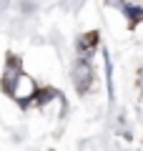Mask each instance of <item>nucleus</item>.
I'll use <instances>...</instances> for the list:
<instances>
[{
  "mask_svg": "<svg viewBox=\"0 0 143 151\" xmlns=\"http://www.w3.org/2000/svg\"><path fill=\"white\" fill-rule=\"evenodd\" d=\"M70 78H73V86H75V91H78V93H88V88L93 86V65H90V60L78 58L73 63Z\"/></svg>",
  "mask_w": 143,
  "mask_h": 151,
  "instance_id": "nucleus-1",
  "label": "nucleus"
},
{
  "mask_svg": "<svg viewBox=\"0 0 143 151\" xmlns=\"http://www.w3.org/2000/svg\"><path fill=\"white\" fill-rule=\"evenodd\" d=\"M35 91H38V86L28 78L25 73L18 78V83H15V88H13V96L18 98L20 103H28V101H33V96H35Z\"/></svg>",
  "mask_w": 143,
  "mask_h": 151,
  "instance_id": "nucleus-2",
  "label": "nucleus"
},
{
  "mask_svg": "<svg viewBox=\"0 0 143 151\" xmlns=\"http://www.w3.org/2000/svg\"><path fill=\"white\" fill-rule=\"evenodd\" d=\"M20 76H23L20 63H18L15 55H10V58H8V70H5V76H3V88H5L8 93H13V88H15V83H18Z\"/></svg>",
  "mask_w": 143,
  "mask_h": 151,
  "instance_id": "nucleus-3",
  "label": "nucleus"
},
{
  "mask_svg": "<svg viewBox=\"0 0 143 151\" xmlns=\"http://www.w3.org/2000/svg\"><path fill=\"white\" fill-rule=\"evenodd\" d=\"M95 45H98V33H85V35L78 38V53L80 58L90 60V55L95 53Z\"/></svg>",
  "mask_w": 143,
  "mask_h": 151,
  "instance_id": "nucleus-4",
  "label": "nucleus"
},
{
  "mask_svg": "<svg viewBox=\"0 0 143 151\" xmlns=\"http://www.w3.org/2000/svg\"><path fill=\"white\" fill-rule=\"evenodd\" d=\"M121 13L128 18L131 25H136V23L143 18V5H136V3H121Z\"/></svg>",
  "mask_w": 143,
  "mask_h": 151,
  "instance_id": "nucleus-5",
  "label": "nucleus"
},
{
  "mask_svg": "<svg viewBox=\"0 0 143 151\" xmlns=\"http://www.w3.org/2000/svg\"><path fill=\"white\" fill-rule=\"evenodd\" d=\"M121 3L123 0H106V5H118V8H121Z\"/></svg>",
  "mask_w": 143,
  "mask_h": 151,
  "instance_id": "nucleus-6",
  "label": "nucleus"
}]
</instances>
